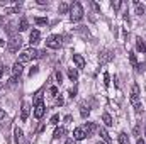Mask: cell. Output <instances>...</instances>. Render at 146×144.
<instances>
[{
	"mask_svg": "<svg viewBox=\"0 0 146 144\" xmlns=\"http://www.w3.org/2000/svg\"><path fill=\"white\" fill-rule=\"evenodd\" d=\"M22 136H24V132H22V129H21V127H14V139H15V143H17V144L21 143V139H22Z\"/></svg>",
	"mask_w": 146,
	"mask_h": 144,
	"instance_id": "17",
	"label": "cell"
},
{
	"mask_svg": "<svg viewBox=\"0 0 146 144\" xmlns=\"http://www.w3.org/2000/svg\"><path fill=\"white\" fill-rule=\"evenodd\" d=\"M70 7H72V5H68L66 2H63V3H60V7H58V10H60V14H66V12L70 10Z\"/></svg>",
	"mask_w": 146,
	"mask_h": 144,
	"instance_id": "23",
	"label": "cell"
},
{
	"mask_svg": "<svg viewBox=\"0 0 146 144\" xmlns=\"http://www.w3.org/2000/svg\"><path fill=\"white\" fill-rule=\"evenodd\" d=\"M63 104H65L63 97H60V95H58V97H56V105H63Z\"/></svg>",
	"mask_w": 146,
	"mask_h": 144,
	"instance_id": "33",
	"label": "cell"
},
{
	"mask_svg": "<svg viewBox=\"0 0 146 144\" xmlns=\"http://www.w3.org/2000/svg\"><path fill=\"white\" fill-rule=\"evenodd\" d=\"M27 29H29V20H27L26 17H22V19L19 20V27H17V31L22 32V31H27Z\"/></svg>",
	"mask_w": 146,
	"mask_h": 144,
	"instance_id": "16",
	"label": "cell"
},
{
	"mask_svg": "<svg viewBox=\"0 0 146 144\" xmlns=\"http://www.w3.org/2000/svg\"><path fill=\"white\" fill-rule=\"evenodd\" d=\"M73 63L76 65V68H78V70L85 68V59H83V56H82V54H73Z\"/></svg>",
	"mask_w": 146,
	"mask_h": 144,
	"instance_id": "13",
	"label": "cell"
},
{
	"mask_svg": "<svg viewBox=\"0 0 146 144\" xmlns=\"http://www.w3.org/2000/svg\"><path fill=\"white\" fill-rule=\"evenodd\" d=\"M22 75V63H19V61H15L14 63V66H12V80H10V83H15L17 81V78Z\"/></svg>",
	"mask_w": 146,
	"mask_h": 144,
	"instance_id": "7",
	"label": "cell"
},
{
	"mask_svg": "<svg viewBox=\"0 0 146 144\" xmlns=\"http://www.w3.org/2000/svg\"><path fill=\"white\" fill-rule=\"evenodd\" d=\"M145 134H146V132H145Z\"/></svg>",
	"mask_w": 146,
	"mask_h": 144,
	"instance_id": "45",
	"label": "cell"
},
{
	"mask_svg": "<svg viewBox=\"0 0 146 144\" xmlns=\"http://www.w3.org/2000/svg\"><path fill=\"white\" fill-rule=\"evenodd\" d=\"M58 122H60V115H58V114H54V115L51 117V120H49V124H51V126H56Z\"/></svg>",
	"mask_w": 146,
	"mask_h": 144,
	"instance_id": "27",
	"label": "cell"
},
{
	"mask_svg": "<svg viewBox=\"0 0 146 144\" xmlns=\"http://www.w3.org/2000/svg\"><path fill=\"white\" fill-rule=\"evenodd\" d=\"M5 117H7V115H5V112H3V110H0V122H2V124H3V120H5Z\"/></svg>",
	"mask_w": 146,
	"mask_h": 144,
	"instance_id": "35",
	"label": "cell"
},
{
	"mask_svg": "<svg viewBox=\"0 0 146 144\" xmlns=\"http://www.w3.org/2000/svg\"><path fill=\"white\" fill-rule=\"evenodd\" d=\"M114 59V54L110 53L109 49H106V51H102L100 54H99V63L100 65H106V63H110Z\"/></svg>",
	"mask_w": 146,
	"mask_h": 144,
	"instance_id": "8",
	"label": "cell"
},
{
	"mask_svg": "<svg viewBox=\"0 0 146 144\" xmlns=\"http://www.w3.org/2000/svg\"><path fill=\"white\" fill-rule=\"evenodd\" d=\"M85 137H87V134L83 132V129H82V127L73 129V139H75V141H83Z\"/></svg>",
	"mask_w": 146,
	"mask_h": 144,
	"instance_id": "12",
	"label": "cell"
},
{
	"mask_svg": "<svg viewBox=\"0 0 146 144\" xmlns=\"http://www.w3.org/2000/svg\"><path fill=\"white\" fill-rule=\"evenodd\" d=\"M0 46H3V39L2 37H0Z\"/></svg>",
	"mask_w": 146,
	"mask_h": 144,
	"instance_id": "41",
	"label": "cell"
},
{
	"mask_svg": "<svg viewBox=\"0 0 146 144\" xmlns=\"http://www.w3.org/2000/svg\"><path fill=\"white\" fill-rule=\"evenodd\" d=\"M83 5L80 2H73L72 7H70V20L72 22H80L83 19Z\"/></svg>",
	"mask_w": 146,
	"mask_h": 144,
	"instance_id": "1",
	"label": "cell"
},
{
	"mask_svg": "<svg viewBox=\"0 0 146 144\" xmlns=\"http://www.w3.org/2000/svg\"><path fill=\"white\" fill-rule=\"evenodd\" d=\"M129 61H131V65H133L134 68L138 66V59H136V54H134V53H129Z\"/></svg>",
	"mask_w": 146,
	"mask_h": 144,
	"instance_id": "26",
	"label": "cell"
},
{
	"mask_svg": "<svg viewBox=\"0 0 146 144\" xmlns=\"http://www.w3.org/2000/svg\"><path fill=\"white\" fill-rule=\"evenodd\" d=\"M119 144H129V136L126 132H121L119 134Z\"/></svg>",
	"mask_w": 146,
	"mask_h": 144,
	"instance_id": "24",
	"label": "cell"
},
{
	"mask_svg": "<svg viewBox=\"0 0 146 144\" xmlns=\"http://www.w3.org/2000/svg\"><path fill=\"white\" fill-rule=\"evenodd\" d=\"M134 9H136V14H138V15H143V14H145V5H143V3L134 2Z\"/></svg>",
	"mask_w": 146,
	"mask_h": 144,
	"instance_id": "22",
	"label": "cell"
},
{
	"mask_svg": "<svg viewBox=\"0 0 146 144\" xmlns=\"http://www.w3.org/2000/svg\"><path fill=\"white\" fill-rule=\"evenodd\" d=\"M104 85H106V87H109V85H110V76H109V73H104Z\"/></svg>",
	"mask_w": 146,
	"mask_h": 144,
	"instance_id": "30",
	"label": "cell"
},
{
	"mask_svg": "<svg viewBox=\"0 0 146 144\" xmlns=\"http://www.w3.org/2000/svg\"><path fill=\"white\" fill-rule=\"evenodd\" d=\"M34 22L37 26H48V19L46 17H34Z\"/></svg>",
	"mask_w": 146,
	"mask_h": 144,
	"instance_id": "25",
	"label": "cell"
},
{
	"mask_svg": "<svg viewBox=\"0 0 146 144\" xmlns=\"http://www.w3.org/2000/svg\"><path fill=\"white\" fill-rule=\"evenodd\" d=\"M2 22H3V15H0V27H2Z\"/></svg>",
	"mask_w": 146,
	"mask_h": 144,
	"instance_id": "40",
	"label": "cell"
},
{
	"mask_svg": "<svg viewBox=\"0 0 146 144\" xmlns=\"http://www.w3.org/2000/svg\"><path fill=\"white\" fill-rule=\"evenodd\" d=\"M82 129H83V132L87 134V137H90V136H92L95 131H99V127H97L94 122H85V124L82 126Z\"/></svg>",
	"mask_w": 146,
	"mask_h": 144,
	"instance_id": "9",
	"label": "cell"
},
{
	"mask_svg": "<svg viewBox=\"0 0 146 144\" xmlns=\"http://www.w3.org/2000/svg\"><path fill=\"white\" fill-rule=\"evenodd\" d=\"M68 97H70V98H75V97H76V88H75V87L68 90Z\"/></svg>",
	"mask_w": 146,
	"mask_h": 144,
	"instance_id": "31",
	"label": "cell"
},
{
	"mask_svg": "<svg viewBox=\"0 0 146 144\" xmlns=\"http://www.w3.org/2000/svg\"><path fill=\"white\" fill-rule=\"evenodd\" d=\"M68 78H70L73 83H75V81L78 80V71H76L75 68H68Z\"/></svg>",
	"mask_w": 146,
	"mask_h": 144,
	"instance_id": "21",
	"label": "cell"
},
{
	"mask_svg": "<svg viewBox=\"0 0 146 144\" xmlns=\"http://www.w3.org/2000/svg\"><path fill=\"white\" fill-rule=\"evenodd\" d=\"M136 144H146V143L143 141V139H138V141H136Z\"/></svg>",
	"mask_w": 146,
	"mask_h": 144,
	"instance_id": "39",
	"label": "cell"
},
{
	"mask_svg": "<svg viewBox=\"0 0 146 144\" xmlns=\"http://www.w3.org/2000/svg\"><path fill=\"white\" fill-rule=\"evenodd\" d=\"M61 36H56V34H53V36H48L46 37V46L48 48H51V49H60L61 48Z\"/></svg>",
	"mask_w": 146,
	"mask_h": 144,
	"instance_id": "6",
	"label": "cell"
},
{
	"mask_svg": "<svg viewBox=\"0 0 146 144\" xmlns=\"http://www.w3.org/2000/svg\"><path fill=\"white\" fill-rule=\"evenodd\" d=\"M29 114H31V105L27 102H24L22 107H21V119L22 120H27L29 119Z\"/></svg>",
	"mask_w": 146,
	"mask_h": 144,
	"instance_id": "10",
	"label": "cell"
},
{
	"mask_svg": "<svg viewBox=\"0 0 146 144\" xmlns=\"http://www.w3.org/2000/svg\"><path fill=\"white\" fill-rule=\"evenodd\" d=\"M41 41V32L39 31H31V34H29V42H31V46H36L37 42Z\"/></svg>",
	"mask_w": 146,
	"mask_h": 144,
	"instance_id": "11",
	"label": "cell"
},
{
	"mask_svg": "<svg viewBox=\"0 0 146 144\" xmlns=\"http://www.w3.org/2000/svg\"><path fill=\"white\" fill-rule=\"evenodd\" d=\"M65 134H66V129H65V127H58V129L54 131V136H53V139H61Z\"/></svg>",
	"mask_w": 146,
	"mask_h": 144,
	"instance_id": "19",
	"label": "cell"
},
{
	"mask_svg": "<svg viewBox=\"0 0 146 144\" xmlns=\"http://www.w3.org/2000/svg\"><path fill=\"white\" fill-rule=\"evenodd\" d=\"M2 87H3V85H2V83H0V90H2Z\"/></svg>",
	"mask_w": 146,
	"mask_h": 144,
	"instance_id": "43",
	"label": "cell"
},
{
	"mask_svg": "<svg viewBox=\"0 0 146 144\" xmlns=\"http://www.w3.org/2000/svg\"><path fill=\"white\" fill-rule=\"evenodd\" d=\"M145 44H146V41H145Z\"/></svg>",
	"mask_w": 146,
	"mask_h": 144,
	"instance_id": "44",
	"label": "cell"
},
{
	"mask_svg": "<svg viewBox=\"0 0 146 144\" xmlns=\"http://www.w3.org/2000/svg\"><path fill=\"white\" fill-rule=\"evenodd\" d=\"M136 49H138L139 53H146V44H145V41H143L141 37L136 39Z\"/></svg>",
	"mask_w": 146,
	"mask_h": 144,
	"instance_id": "18",
	"label": "cell"
},
{
	"mask_svg": "<svg viewBox=\"0 0 146 144\" xmlns=\"http://www.w3.org/2000/svg\"><path fill=\"white\" fill-rule=\"evenodd\" d=\"M49 97H58V87H51L49 88Z\"/></svg>",
	"mask_w": 146,
	"mask_h": 144,
	"instance_id": "28",
	"label": "cell"
},
{
	"mask_svg": "<svg viewBox=\"0 0 146 144\" xmlns=\"http://www.w3.org/2000/svg\"><path fill=\"white\" fill-rule=\"evenodd\" d=\"M44 112H46V105L42 102V95L37 93L36 97H34V117L36 119H42Z\"/></svg>",
	"mask_w": 146,
	"mask_h": 144,
	"instance_id": "3",
	"label": "cell"
},
{
	"mask_svg": "<svg viewBox=\"0 0 146 144\" xmlns=\"http://www.w3.org/2000/svg\"><path fill=\"white\" fill-rule=\"evenodd\" d=\"M80 115H82L83 119H87V117L90 115V108L87 107L85 104H82V105H80Z\"/></svg>",
	"mask_w": 146,
	"mask_h": 144,
	"instance_id": "20",
	"label": "cell"
},
{
	"mask_svg": "<svg viewBox=\"0 0 146 144\" xmlns=\"http://www.w3.org/2000/svg\"><path fill=\"white\" fill-rule=\"evenodd\" d=\"M21 48H22V37L21 36H12L10 37V41L7 42V51L12 53V54L17 53Z\"/></svg>",
	"mask_w": 146,
	"mask_h": 144,
	"instance_id": "5",
	"label": "cell"
},
{
	"mask_svg": "<svg viewBox=\"0 0 146 144\" xmlns=\"http://www.w3.org/2000/svg\"><path fill=\"white\" fill-rule=\"evenodd\" d=\"M36 73H37V66H33L31 71H29V76H33V75H36Z\"/></svg>",
	"mask_w": 146,
	"mask_h": 144,
	"instance_id": "36",
	"label": "cell"
},
{
	"mask_svg": "<svg viewBox=\"0 0 146 144\" xmlns=\"http://www.w3.org/2000/svg\"><path fill=\"white\" fill-rule=\"evenodd\" d=\"M133 134H134V136H136V137H138V136H139V126H136V127H134V129H133Z\"/></svg>",
	"mask_w": 146,
	"mask_h": 144,
	"instance_id": "34",
	"label": "cell"
},
{
	"mask_svg": "<svg viewBox=\"0 0 146 144\" xmlns=\"http://www.w3.org/2000/svg\"><path fill=\"white\" fill-rule=\"evenodd\" d=\"M99 136L104 139V143L106 144H110V136H109V132H107L106 127H99Z\"/></svg>",
	"mask_w": 146,
	"mask_h": 144,
	"instance_id": "14",
	"label": "cell"
},
{
	"mask_svg": "<svg viewBox=\"0 0 146 144\" xmlns=\"http://www.w3.org/2000/svg\"><path fill=\"white\" fill-rule=\"evenodd\" d=\"M131 104L134 105L136 114H141L143 112V104L139 100V87L138 85H133V90H131Z\"/></svg>",
	"mask_w": 146,
	"mask_h": 144,
	"instance_id": "2",
	"label": "cell"
},
{
	"mask_svg": "<svg viewBox=\"0 0 146 144\" xmlns=\"http://www.w3.org/2000/svg\"><path fill=\"white\" fill-rule=\"evenodd\" d=\"M36 58H39V51L37 49H34V48H31V49H26V51H22L21 54H19V63H27V61H31V59H36Z\"/></svg>",
	"mask_w": 146,
	"mask_h": 144,
	"instance_id": "4",
	"label": "cell"
},
{
	"mask_svg": "<svg viewBox=\"0 0 146 144\" xmlns=\"http://www.w3.org/2000/svg\"><path fill=\"white\" fill-rule=\"evenodd\" d=\"M3 71H5V66L0 63V78H2V75H3Z\"/></svg>",
	"mask_w": 146,
	"mask_h": 144,
	"instance_id": "38",
	"label": "cell"
},
{
	"mask_svg": "<svg viewBox=\"0 0 146 144\" xmlns=\"http://www.w3.org/2000/svg\"><path fill=\"white\" fill-rule=\"evenodd\" d=\"M54 76H56V81H58V83L61 85V81H63V75H61V71L58 70V71L54 73Z\"/></svg>",
	"mask_w": 146,
	"mask_h": 144,
	"instance_id": "29",
	"label": "cell"
},
{
	"mask_svg": "<svg viewBox=\"0 0 146 144\" xmlns=\"http://www.w3.org/2000/svg\"><path fill=\"white\" fill-rule=\"evenodd\" d=\"M102 122H104V126H107V127H112V126H114V120H112L110 114H107V112L102 114Z\"/></svg>",
	"mask_w": 146,
	"mask_h": 144,
	"instance_id": "15",
	"label": "cell"
},
{
	"mask_svg": "<svg viewBox=\"0 0 146 144\" xmlns=\"http://www.w3.org/2000/svg\"><path fill=\"white\" fill-rule=\"evenodd\" d=\"M110 5H112V9H114V10H117V9H121V5H122V3H121L119 0H115V2H112Z\"/></svg>",
	"mask_w": 146,
	"mask_h": 144,
	"instance_id": "32",
	"label": "cell"
},
{
	"mask_svg": "<svg viewBox=\"0 0 146 144\" xmlns=\"http://www.w3.org/2000/svg\"><path fill=\"white\" fill-rule=\"evenodd\" d=\"M75 143H76V141H75L73 137H70V139H66V141H65V144H75Z\"/></svg>",
	"mask_w": 146,
	"mask_h": 144,
	"instance_id": "37",
	"label": "cell"
},
{
	"mask_svg": "<svg viewBox=\"0 0 146 144\" xmlns=\"http://www.w3.org/2000/svg\"><path fill=\"white\" fill-rule=\"evenodd\" d=\"M97 144H106V143H102V141H99V143H97Z\"/></svg>",
	"mask_w": 146,
	"mask_h": 144,
	"instance_id": "42",
	"label": "cell"
}]
</instances>
